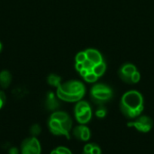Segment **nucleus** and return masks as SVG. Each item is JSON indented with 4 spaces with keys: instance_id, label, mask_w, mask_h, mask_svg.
<instances>
[{
    "instance_id": "aec40b11",
    "label": "nucleus",
    "mask_w": 154,
    "mask_h": 154,
    "mask_svg": "<svg viewBox=\"0 0 154 154\" xmlns=\"http://www.w3.org/2000/svg\"><path fill=\"white\" fill-rule=\"evenodd\" d=\"M87 59V54L85 52H80L76 55V62L78 63H84Z\"/></svg>"
},
{
    "instance_id": "c85d7f7f",
    "label": "nucleus",
    "mask_w": 154,
    "mask_h": 154,
    "mask_svg": "<svg viewBox=\"0 0 154 154\" xmlns=\"http://www.w3.org/2000/svg\"><path fill=\"white\" fill-rule=\"evenodd\" d=\"M82 154H91V153H90V152H82Z\"/></svg>"
},
{
    "instance_id": "393cba45",
    "label": "nucleus",
    "mask_w": 154,
    "mask_h": 154,
    "mask_svg": "<svg viewBox=\"0 0 154 154\" xmlns=\"http://www.w3.org/2000/svg\"><path fill=\"white\" fill-rule=\"evenodd\" d=\"M8 154H20V150H18L16 147H13L9 150Z\"/></svg>"
},
{
    "instance_id": "9d476101",
    "label": "nucleus",
    "mask_w": 154,
    "mask_h": 154,
    "mask_svg": "<svg viewBox=\"0 0 154 154\" xmlns=\"http://www.w3.org/2000/svg\"><path fill=\"white\" fill-rule=\"evenodd\" d=\"M12 82V74L7 70L0 72V87L2 89H7Z\"/></svg>"
},
{
    "instance_id": "6ab92c4d",
    "label": "nucleus",
    "mask_w": 154,
    "mask_h": 154,
    "mask_svg": "<svg viewBox=\"0 0 154 154\" xmlns=\"http://www.w3.org/2000/svg\"><path fill=\"white\" fill-rule=\"evenodd\" d=\"M96 116L99 119H103L106 116V109L104 107H99L96 111Z\"/></svg>"
},
{
    "instance_id": "f8f14e48",
    "label": "nucleus",
    "mask_w": 154,
    "mask_h": 154,
    "mask_svg": "<svg viewBox=\"0 0 154 154\" xmlns=\"http://www.w3.org/2000/svg\"><path fill=\"white\" fill-rule=\"evenodd\" d=\"M75 118H76L77 122L79 124H87L88 123H89V121L92 118V110H91V108L86 110L85 112H83V113H81L79 114L75 115Z\"/></svg>"
},
{
    "instance_id": "a211bd4d",
    "label": "nucleus",
    "mask_w": 154,
    "mask_h": 154,
    "mask_svg": "<svg viewBox=\"0 0 154 154\" xmlns=\"http://www.w3.org/2000/svg\"><path fill=\"white\" fill-rule=\"evenodd\" d=\"M84 78H85V80H86L88 83H94V82H96V81L97 80L98 77H97L92 71H89L88 74Z\"/></svg>"
},
{
    "instance_id": "4be33fe9",
    "label": "nucleus",
    "mask_w": 154,
    "mask_h": 154,
    "mask_svg": "<svg viewBox=\"0 0 154 154\" xmlns=\"http://www.w3.org/2000/svg\"><path fill=\"white\" fill-rule=\"evenodd\" d=\"M6 103V95L4 91L0 90V110L5 106Z\"/></svg>"
},
{
    "instance_id": "1a4fd4ad",
    "label": "nucleus",
    "mask_w": 154,
    "mask_h": 154,
    "mask_svg": "<svg viewBox=\"0 0 154 154\" xmlns=\"http://www.w3.org/2000/svg\"><path fill=\"white\" fill-rule=\"evenodd\" d=\"M45 108L48 111L55 112L60 108V103L56 98V95L52 92H49L45 100Z\"/></svg>"
},
{
    "instance_id": "5701e85b",
    "label": "nucleus",
    "mask_w": 154,
    "mask_h": 154,
    "mask_svg": "<svg viewBox=\"0 0 154 154\" xmlns=\"http://www.w3.org/2000/svg\"><path fill=\"white\" fill-rule=\"evenodd\" d=\"M83 64H84V68L88 69V71H92V69H93V67H94V65H95V64H94L93 62H91L90 60H88V58H87L86 61L83 63Z\"/></svg>"
},
{
    "instance_id": "423d86ee",
    "label": "nucleus",
    "mask_w": 154,
    "mask_h": 154,
    "mask_svg": "<svg viewBox=\"0 0 154 154\" xmlns=\"http://www.w3.org/2000/svg\"><path fill=\"white\" fill-rule=\"evenodd\" d=\"M21 154H42V146L37 137L25 138L20 146Z\"/></svg>"
},
{
    "instance_id": "f03ea898",
    "label": "nucleus",
    "mask_w": 154,
    "mask_h": 154,
    "mask_svg": "<svg viewBox=\"0 0 154 154\" xmlns=\"http://www.w3.org/2000/svg\"><path fill=\"white\" fill-rule=\"evenodd\" d=\"M72 124L70 116L61 111L53 112L48 120V128L51 133L55 136H64L68 140L70 139Z\"/></svg>"
},
{
    "instance_id": "bb28decb",
    "label": "nucleus",
    "mask_w": 154,
    "mask_h": 154,
    "mask_svg": "<svg viewBox=\"0 0 154 154\" xmlns=\"http://www.w3.org/2000/svg\"><path fill=\"white\" fill-rule=\"evenodd\" d=\"M88 69H86V68H83L80 72H79V74H80V75L82 76V77H85L88 74Z\"/></svg>"
},
{
    "instance_id": "a878e982",
    "label": "nucleus",
    "mask_w": 154,
    "mask_h": 154,
    "mask_svg": "<svg viewBox=\"0 0 154 154\" xmlns=\"http://www.w3.org/2000/svg\"><path fill=\"white\" fill-rule=\"evenodd\" d=\"M84 68V64H83V63H76V70L78 71V72H80L82 69Z\"/></svg>"
},
{
    "instance_id": "f3484780",
    "label": "nucleus",
    "mask_w": 154,
    "mask_h": 154,
    "mask_svg": "<svg viewBox=\"0 0 154 154\" xmlns=\"http://www.w3.org/2000/svg\"><path fill=\"white\" fill-rule=\"evenodd\" d=\"M41 132H42L41 126H40L39 124H37V123H36V124H33V125L31 127V129H30V133H31V135L33 136V137H37L38 135H40Z\"/></svg>"
},
{
    "instance_id": "2eb2a0df",
    "label": "nucleus",
    "mask_w": 154,
    "mask_h": 154,
    "mask_svg": "<svg viewBox=\"0 0 154 154\" xmlns=\"http://www.w3.org/2000/svg\"><path fill=\"white\" fill-rule=\"evenodd\" d=\"M47 83L51 85V86H53V87H59L61 84V78L55 74H51L48 77H47Z\"/></svg>"
},
{
    "instance_id": "6e6552de",
    "label": "nucleus",
    "mask_w": 154,
    "mask_h": 154,
    "mask_svg": "<svg viewBox=\"0 0 154 154\" xmlns=\"http://www.w3.org/2000/svg\"><path fill=\"white\" fill-rule=\"evenodd\" d=\"M136 72V68L133 64H125L124 65L120 71L119 75L121 79L126 83H132V74Z\"/></svg>"
},
{
    "instance_id": "20e7f679",
    "label": "nucleus",
    "mask_w": 154,
    "mask_h": 154,
    "mask_svg": "<svg viewBox=\"0 0 154 154\" xmlns=\"http://www.w3.org/2000/svg\"><path fill=\"white\" fill-rule=\"evenodd\" d=\"M113 96L112 90L105 84H97L91 89V98L94 103L103 104Z\"/></svg>"
},
{
    "instance_id": "39448f33",
    "label": "nucleus",
    "mask_w": 154,
    "mask_h": 154,
    "mask_svg": "<svg viewBox=\"0 0 154 154\" xmlns=\"http://www.w3.org/2000/svg\"><path fill=\"white\" fill-rule=\"evenodd\" d=\"M127 126L131 128H134L139 133H147L152 131L153 127V121L149 116L140 115L137 118H135L134 121L129 122L127 123Z\"/></svg>"
},
{
    "instance_id": "9b49d317",
    "label": "nucleus",
    "mask_w": 154,
    "mask_h": 154,
    "mask_svg": "<svg viewBox=\"0 0 154 154\" xmlns=\"http://www.w3.org/2000/svg\"><path fill=\"white\" fill-rule=\"evenodd\" d=\"M85 53L87 54V58L88 60H90L91 62H93L95 64L103 62L102 55L100 54V53L98 51H97L95 49H88L85 51Z\"/></svg>"
},
{
    "instance_id": "dca6fc26",
    "label": "nucleus",
    "mask_w": 154,
    "mask_h": 154,
    "mask_svg": "<svg viewBox=\"0 0 154 154\" xmlns=\"http://www.w3.org/2000/svg\"><path fill=\"white\" fill-rule=\"evenodd\" d=\"M105 71H106V64H105L104 62H101V63H99V64H95L94 67H93V69H92V72H93L97 77L103 75L104 73H105Z\"/></svg>"
},
{
    "instance_id": "412c9836",
    "label": "nucleus",
    "mask_w": 154,
    "mask_h": 154,
    "mask_svg": "<svg viewBox=\"0 0 154 154\" xmlns=\"http://www.w3.org/2000/svg\"><path fill=\"white\" fill-rule=\"evenodd\" d=\"M56 150L59 154H72L71 151L69 148L64 147V146H59L56 148Z\"/></svg>"
},
{
    "instance_id": "ddd939ff",
    "label": "nucleus",
    "mask_w": 154,
    "mask_h": 154,
    "mask_svg": "<svg viewBox=\"0 0 154 154\" xmlns=\"http://www.w3.org/2000/svg\"><path fill=\"white\" fill-rule=\"evenodd\" d=\"M83 152H90L91 154H102L101 148L97 143H87L83 148Z\"/></svg>"
},
{
    "instance_id": "f257e3e1",
    "label": "nucleus",
    "mask_w": 154,
    "mask_h": 154,
    "mask_svg": "<svg viewBox=\"0 0 154 154\" xmlns=\"http://www.w3.org/2000/svg\"><path fill=\"white\" fill-rule=\"evenodd\" d=\"M143 98L137 91H130L124 94L120 103L122 113L128 119H135L143 111Z\"/></svg>"
},
{
    "instance_id": "b1692460",
    "label": "nucleus",
    "mask_w": 154,
    "mask_h": 154,
    "mask_svg": "<svg viewBox=\"0 0 154 154\" xmlns=\"http://www.w3.org/2000/svg\"><path fill=\"white\" fill-rule=\"evenodd\" d=\"M140 78H141L140 74L136 71L132 74V83H138L140 81Z\"/></svg>"
},
{
    "instance_id": "4468645a",
    "label": "nucleus",
    "mask_w": 154,
    "mask_h": 154,
    "mask_svg": "<svg viewBox=\"0 0 154 154\" xmlns=\"http://www.w3.org/2000/svg\"><path fill=\"white\" fill-rule=\"evenodd\" d=\"M90 105L88 104V102H85V101H79L74 108V114L77 115V114H79L83 112H85L86 110L88 109H90Z\"/></svg>"
},
{
    "instance_id": "0eeeda50",
    "label": "nucleus",
    "mask_w": 154,
    "mask_h": 154,
    "mask_svg": "<svg viewBox=\"0 0 154 154\" xmlns=\"http://www.w3.org/2000/svg\"><path fill=\"white\" fill-rule=\"evenodd\" d=\"M72 135L80 142H88L91 138V131L85 124H80L72 129Z\"/></svg>"
},
{
    "instance_id": "7ed1b4c3",
    "label": "nucleus",
    "mask_w": 154,
    "mask_h": 154,
    "mask_svg": "<svg viewBox=\"0 0 154 154\" xmlns=\"http://www.w3.org/2000/svg\"><path fill=\"white\" fill-rule=\"evenodd\" d=\"M85 86L79 81H69L61 84L57 88V97L64 102L76 103L80 101L85 95Z\"/></svg>"
},
{
    "instance_id": "cd10ccee",
    "label": "nucleus",
    "mask_w": 154,
    "mask_h": 154,
    "mask_svg": "<svg viewBox=\"0 0 154 154\" xmlns=\"http://www.w3.org/2000/svg\"><path fill=\"white\" fill-rule=\"evenodd\" d=\"M2 50H3V44H2V43L0 42V53L2 52Z\"/></svg>"
}]
</instances>
